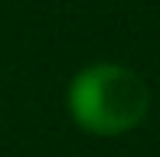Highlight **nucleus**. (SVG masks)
Listing matches in <instances>:
<instances>
[{
    "instance_id": "obj_1",
    "label": "nucleus",
    "mask_w": 160,
    "mask_h": 157,
    "mask_svg": "<svg viewBox=\"0 0 160 157\" xmlns=\"http://www.w3.org/2000/svg\"><path fill=\"white\" fill-rule=\"evenodd\" d=\"M150 89L134 69L95 62L75 72L69 85V115L82 131L98 138L128 134L147 118Z\"/></svg>"
}]
</instances>
